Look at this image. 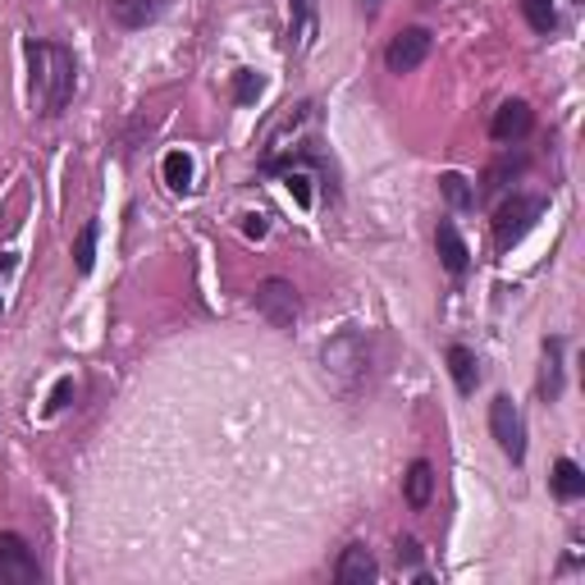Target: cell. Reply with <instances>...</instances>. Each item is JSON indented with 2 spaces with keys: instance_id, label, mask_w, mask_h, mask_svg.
Listing matches in <instances>:
<instances>
[{
  "instance_id": "1",
  "label": "cell",
  "mask_w": 585,
  "mask_h": 585,
  "mask_svg": "<svg viewBox=\"0 0 585 585\" xmlns=\"http://www.w3.org/2000/svg\"><path fill=\"white\" fill-rule=\"evenodd\" d=\"M28 51V64H33V105L37 115H64V105H69L74 88H78V64H74V51L60 47V41H37L28 37L24 41Z\"/></svg>"
},
{
  "instance_id": "2",
  "label": "cell",
  "mask_w": 585,
  "mask_h": 585,
  "mask_svg": "<svg viewBox=\"0 0 585 585\" xmlns=\"http://www.w3.org/2000/svg\"><path fill=\"white\" fill-rule=\"evenodd\" d=\"M320 366L339 398H357L366 380H371V343H366L361 330H343L320 348Z\"/></svg>"
},
{
  "instance_id": "3",
  "label": "cell",
  "mask_w": 585,
  "mask_h": 585,
  "mask_svg": "<svg viewBox=\"0 0 585 585\" xmlns=\"http://www.w3.org/2000/svg\"><path fill=\"white\" fill-rule=\"evenodd\" d=\"M545 211H549L545 198H535V192H512V198L494 211V247L512 252L539 225V215H545Z\"/></svg>"
},
{
  "instance_id": "4",
  "label": "cell",
  "mask_w": 585,
  "mask_h": 585,
  "mask_svg": "<svg viewBox=\"0 0 585 585\" xmlns=\"http://www.w3.org/2000/svg\"><path fill=\"white\" fill-rule=\"evenodd\" d=\"M252 307L262 311V320H270L275 330H284V334H293V325H297V316H302V302H297V289L289 284V279H262L256 284V293H252Z\"/></svg>"
},
{
  "instance_id": "5",
  "label": "cell",
  "mask_w": 585,
  "mask_h": 585,
  "mask_svg": "<svg viewBox=\"0 0 585 585\" xmlns=\"http://www.w3.org/2000/svg\"><path fill=\"white\" fill-rule=\"evenodd\" d=\"M489 435H494L498 448H504V458L512 467L526 462V421H522V411H517V403L508 394H498L489 403Z\"/></svg>"
},
{
  "instance_id": "6",
  "label": "cell",
  "mask_w": 585,
  "mask_h": 585,
  "mask_svg": "<svg viewBox=\"0 0 585 585\" xmlns=\"http://www.w3.org/2000/svg\"><path fill=\"white\" fill-rule=\"evenodd\" d=\"M41 581V562L28 549L24 535L0 531V585H37Z\"/></svg>"
},
{
  "instance_id": "7",
  "label": "cell",
  "mask_w": 585,
  "mask_h": 585,
  "mask_svg": "<svg viewBox=\"0 0 585 585\" xmlns=\"http://www.w3.org/2000/svg\"><path fill=\"white\" fill-rule=\"evenodd\" d=\"M430 47H435V37H430V28H403L389 37V47H384V64H389V74H411V69H421Z\"/></svg>"
},
{
  "instance_id": "8",
  "label": "cell",
  "mask_w": 585,
  "mask_h": 585,
  "mask_svg": "<svg viewBox=\"0 0 585 585\" xmlns=\"http://www.w3.org/2000/svg\"><path fill=\"white\" fill-rule=\"evenodd\" d=\"M531 128H535V111L526 101H504L494 111V119H489V138L494 142H504V147H517L522 138H531Z\"/></svg>"
},
{
  "instance_id": "9",
  "label": "cell",
  "mask_w": 585,
  "mask_h": 585,
  "mask_svg": "<svg viewBox=\"0 0 585 585\" xmlns=\"http://www.w3.org/2000/svg\"><path fill=\"white\" fill-rule=\"evenodd\" d=\"M376 576H380V562H376V554H371V549L361 545V539H357V545L343 549L339 568H334V581H339V585H371Z\"/></svg>"
},
{
  "instance_id": "10",
  "label": "cell",
  "mask_w": 585,
  "mask_h": 585,
  "mask_svg": "<svg viewBox=\"0 0 585 585\" xmlns=\"http://www.w3.org/2000/svg\"><path fill=\"white\" fill-rule=\"evenodd\" d=\"M105 10H111V24L124 28V33H138L147 24H156L165 0H105Z\"/></svg>"
},
{
  "instance_id": "11",
  "label": "cell",
  "mask_w": 585,
  "mask_h": 585,
  "mask_svg": "<svg viewBox=\"0 0 585 585\" xmlns=\"http://www.w3.org/2000/svg\"><path fill=\"white\" fill-rule=\"evenodd\" d=\"M435 252H440V266H444L453 279H462V275L471 270V252H467L462 233H458V225H453V220H440V229H435Z\"/></svg>"
},
{
  "instance_id": "12",
  "label": "cell",
  "mask_w": 585,
  "mask_h": 585,
  "mask_svg": "<svg viewBox=\"0 0 585 585\" xmlns=\"http://www.w3.org/2000/svg\"><path fill=\"white\" fill-rule=\"evenodd\" d=\"M403 498H407L411 512H425V508H430V498H435V467H430L425 458H417V462L407 467V475H403Z\"/></svg>"
},
{
  "instance_id": "13",
  "label": "cell",
  "mask_w": 585,
  "mask_h": 585,
  "mask_svg": "<svg viewBox=\"0 0 585 585\" xmlns=\"http://www.w3.org/2000/svg\"><path fill=\"white\" fill-rule=\"evenodd\" d=\"M444 361H448V376H453V384H458V394L462 398L475 394V384H481V361H475V353L467 348V343H448Z\"/></svg>"
},
{
  "instance_id": "14",
  "label": "cell",
  "mask_w": 585,
  "mask_h": 585,
  "mask_svg": "<svg viewBox=\"0 0 585 585\" xmlns=\"http://www.w3.org/2000/svg\"><path fill=\"white\" fill-rule=\"evenodd\" d=\"M539 398L545 403H558V394H562V339L554 334V339H545V366H539Z\"/></svg>"
},
{
  "instance_id": "15",
  "label": "cell",
  "mask_w": 585,
  "mask_h": 585,
  "mask_svg": "<svg viewBox=\"0 0 585 585\" xmlns=\"http://www.w3.org/2000/svg\"><path fill=\"white\" fill-rule=\"evenodd\" d=\"M440 192H444V202L453 211H475V202H481L475 183L467 175H458V169H444V175H440Z\"/></svg>"
},
{
  "instance_id": "16",
  "label": "cell",
  "mask_w": 585,
  "mask_h": 585,
  "mask_svg": "<svg viewBox=\"0 0 585 585\" xmlns=\"http://www.w3.org/2000/svg\"><path fill=\"white\" fill-rule=\"evenodd\" d=\"M554 494L562 498V504H572V498L585 494V471L572 458H558L554 462Z\"/></svg>"
},
{
  "instance_id": "17",
  "label": "cell",
  "mask_w": 585,
  "mask_h": 585,
  "mask_svg": "<svg viewBox=\"0 0 585 585\" xmlns=\"http://www.w3.org/2000/svg\"><path fill=\"white\" fill-rule=\"evenodd\" d=\"M266 74H256V69H238L233 74V105H256L266 97Z\"/></svg>"
},
{
  "instance_id": "18",
  "label": "cell",
  "mask_w": 585,
  "mask_h": 585,
  "mask_svg": "<svg viewBox=\"0 0 585 585\" xmlns=\"http://www.w3.org/2000/svg\"><path fill=\"white\" fill-rule=\"evenodd\" d=\"M97 233H101V225L88 220L78 229V238H74V266H78V275H92V266H97Z\"/></svg>"
},
{
  "instance_id": "19",
  "label": "cell",
  "mask_w": 585,
  "mask_h": 585,
  "mask_svg": "<svg viewBox=\"0 0 585 585\" xmlns=\"http://www.w3.org/2000/svg\"><path fill=\"white\" fill-rule=\"evenodd\" d=\"M161 175H165V183L175 192H188L192 188V156H188V151H169L165 165H161Z\"/></svg>"
},
{
  "instance_id": "20",
  "label": "cell",
  "mask_w": 585,
  "mask_h": 585,
  "mask_svg": "<svg viewBox=\"0 0 585 585\" xmlns=\"http://www.w3.org/2000/svg\"><path fill=\"white\" fill-rule=\"evenodd\" d=\"M522 14H526V24H531L539 37L558 33V10H554V0H522Z\"/></svg>"
},
{
  "instance_id": "21",
  "label": "cell",
  "mask_w": 585,
  "mask_h": 585,
  "mask_svg": "<svg viewBox=\"0 0 585 585\" xmlns=\"http://www.w3.org/2000/svg\"><path fill=\"white\" fill-rule=\"evenodd\" d=\"M522 169H526V156H504V161H494L489 175H485V192H504L508 179H517Z\"/></svg>"
},
{
  "instance_id": "22",
  "label": "cell",
  "mask_w": 585,
  "mask_h": 585,
  "mask_svg": "<svg viewBox=\"0 0 585 585\" xmlns=\"http://www.w3.org/2000/svg\"><path fill=\"white\" fill-rule=\"evenodd\" d=\"M284 179H289V192H293V202H297L302 211H311V202H316V198H311V179L302 175L297 165H289V169H284Z\"/></svg>"
},
{
  "instance_id": "23",
  "label": "cell",
  "mask_w": 585,
  "mask_h": 585,
  "mask_svg": "<svg viewBox=\"0 0 585 585\" xmlns=\"http://www.w3.org/2000/svg\"><path fill=\"white\" fill-rule=\"evenodd\" d=\"M398 568H407V572H417L421 568V545H417V539H411V535H398Z\"/></svg>"
},
{
  "instance_id": "24",
  "label": "cell",
  "mask_w": 585,
  "mask_h": 585,
  "mask_svg": "<svg viewBox=\"0 0 585 585\" xmlns=\"http://www.w3.org/2000/svg\"><path fill=\"white\" fill-rule=\"evenodd\" d=\"M311 24V0H293V33H302Z\"/></svg>"
},
{
  "instance_id": "25",
  "label": "cell",
  "mask_w": 585,
  "mask_h": 585,
  "mask_svg": "<svg viewBox=\"0 0 585 585\" xmlns=\"http://www.w3.org/2000/svg\"><path fill=\"white\" fill-rule=\"evenodd\" d=\"M69 394H74V380H60L55 394H51V403H47V411H60L64 403H69Z\"/></svg>"
},
{
  "instance_id": "26",
  "label": "cell",
  "mask_w": 585,
  "mask_h": 585,
  "mask_svg": "<svg viewBox=\"0 0 585 585\" xmlns=\"http://www.w3.org/2000/svg\"><path fill=\"white\" fill-rule=\"evenodd\" d=\"M243 233L247 238H266V215H243Z\"/></svg>"
},
{
  "instance_id": "27",
  "label": "cell",
  "mask_w": 585,
  "mask_h": 585,
  "mask_svg": "<svg viewBox=\"0 0 585 585\" xmlns=\"http://www.w3.org/2000/svg\"><path fill=\"white\" fill-rule=\"evenodd\" d=\"M14 270V252H0V275H10Z\"/></svg>"
},
{
  "instance_id": "28",
  "label": "cell",
  "mask_w": 585,
  "mask_h": 585,
  "mask_svg": "<svg viewBox=\"0 0 585 585\" xmlns=\"http://www.w3.org/2000/svg\"><path fill=\"white\" fill-rule=\"evenodd\" d=\"M0 311H5V302H0Z\"/></svg>"
},
{
  "instance_id": "29",
  "label": "cell",
  "mask_w": 585,
  "mask_h": 585,
  "mask_svg": "<svg viewBox=\"0 0 585 585\" xmlns=\"http://www.w3.org/2000/svg\"><path fill=\"white\" fill-rule=\"evenodd\" d=\"M366 5H371V0H366Z\"/></svg>"
}]
</instances>
